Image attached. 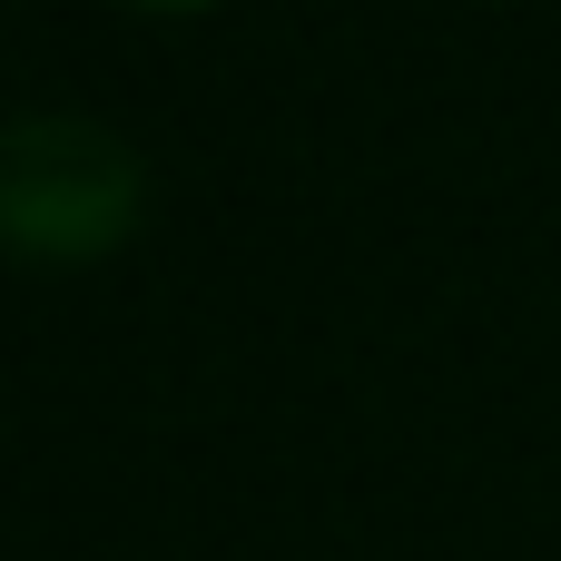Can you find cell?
Wrapping results in <instances>:
<instances>
[{
  "instance_id": "6da1fadb",
  "label": "cell",
  "mask_w": 561,
  "mask_h": 561,
  "mask_svg": "<svg viewBox=\"0 0 561 561\" xmlns=\"http://www.w3.org/2000/svg\"><path fill=\"white\" fill-rule=\"evenodd\" d=\"M148 197L138 148L89 108H20L0 118V247L20 256H99L128 237Z\"/></svg>"
},
{
  "instance_id": "7a4b0ae2",
  "label": "cell",
  "mask_w": 561,
  "mask_h": 561,
  "mask_svg": "<svg viewBox=\"0 0 561 561\" xmlns=\"http://www.w3.org/2000/svg\"><path fill=\"white\" fill-rule=\"evenodd\" d=\"M148 10H197V0H148Z\"/></svg>"
}]
</instances>
